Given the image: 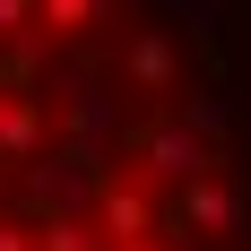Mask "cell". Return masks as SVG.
<instances>
[{"instance_id": "cell-13", "label": "cell", "mask_w": 251, "mask_h": 251, "mask_svg": "<svg viewBox=\"0 0 251 251\" xmlns=\"http://www.w3.org/2000/svg\"><path fill=\"white\" fill-rule=\"evenodd\" d=\"M0 251H35V226L26 217H0Z\"/></svg>"}, {"instance_id": "cell-14", "label": "cell", "mask_w": 251, "mask_h": 251, "mask_svg": "<svg viewBox=\"0 0 251 251\" xmlns=\"http://www.w3.org/2000/svg\"><path fill=\"white\" fill-rule=\"evenodd\" d=\"M113 251H191V243H182V234H174V243H156V234H139V243H113Z\"/></svg>"}, {"instance_id": "cell-10", "label": "cell", "mask_w": 251, "mask_h": 251, "mask_svg": "<svg viewBox=\"0 0 251 251\" xmlns=\"http://www.w3.org/2000/svg\"><path fill=\"white\" fill-rule=\"evenodd\" d=\"M35 251H104L96 217H35Z\"/></svg>"}, {"instance_id": "cell-9", "label": "cell", "mask_w": 251, "mask_h": 251, "mask_svg": "<svg viewBox=\"0 0 251 251\" xmlns=\"http://www.w3.org/2000/svg\"><path fill=\"white\" fill-rule=\"evenodd\" d=\"M96 18H104V0H35V26H44L52 44H78Z\"/></svg>"}, {"instance_id": "cell-8", "label": "cell", "mask_w": 251, "mask_h": 251, "mask_svg": "<svg viewBox=\"0 0 251 251\" xmlns=\"http://www.w3.org/2000/svg\"><path fill=\"white\" fill-rule=\"evenodd\" d=\"M44 70H52V35H44V26L0 35V87H9V96H35V87H44Z\"/></svg>"}, {"instance_id": "cell-11", "label": "cell", "mask_w": 251, "mask_h": 251, "mask_svg": "<svg viewBox=\"0 0 251 251\" xmlns=\"http://www.w3.org/2000/svg\"><path fill=\"white\" fill-rule=\"evenodd\" d=\"M174 122L191 130V139H208V148H217V139H226V130H234V113H226V104H217V96H200V87H191V96L174 104Z\"/></svg>"}, {"instance_id": "cell-1", "label": "cell", "mask_w": 251, "mask_h": 251, "mask_svg": "<svg viewBox=\"0 0 251 251\" xmlns=\"http://www.w3.org/2000/svg\"><path fill=\"white\" fill-rule=\"evenodd\" d=\"M18 182H26V217H87L96 191L113 182V156L96 139H61V156L18 165Z\"/></svg>"}, {"instance_id": "cell-12", "label": "cell", "mask_w": 251, "mask_h": 251, "mask_svg": "<svg viewBox=\"0 0 251 251\" xmlns=\"http://www.w3.org/2000/svg\"><path fill=\"white\" fill-rule=\"evenodd\" d=\"M35 26V0H0V35H26Z\"/></svg>"}, {"instance_id": "cell-3", "label": "cell", "mask_w": 251, "mask_h": 251, "mask_svg": "<svg viewBox=\"0 0 251 251\" xmlns=\"http://www.w3.org/2000/svg\"><path fill=\"white\" fill-rule=\"evenodd\" d=\"M130 148H139V174H148V191H165V182H200L217 174V156H208V139H191V130L174 122V113H148V122L130 130Z\"/></svg>"}, {"instance_id": "cell-7", "label": "cell", "mask_w": 251, "mask_h": 251, "mask_svg": "<svg viewBox=\"0 0 251 251\" xmlns=\"http://www.w3.org/2000/svg\"><path fill=\"white\" fill-rule=\"evenodd\" d=\"M44 148H52V113L35 96H0V156L9 165H35Z\"/></svg>"}, {"instance_id": "cell-4", "label": "cell", "mask_w": 251, "mask_h": 251, "mask_svg": "<svg viewBox=\"0 0 251 251\" xmlns=\"http://www.w3.org/2000/svg\"><path fill=\"white\" fill-rule=\"evenodd\" d=\"M61 130H70V139H113V130H122V104L104 96V78L87 70V61H70V96H61Z\"/></svg>"}, {"instance_id": "cell-15", "label": "cell", "mask_w": 251, "mask_h": 251, "mask_svg": "<svg viewBox=\"0 0 251 251\" xmlns=\"http://www.w3.org/2000/svg\"><path fill=\"white\" fill-rule=\"evenodd\" d=\"M217 251H243V243H217Z\"/></svg>"}, {"instance_id": "cell-5", "label": "cell", "mask_w": 251, "mask_h": 251, "mask_svg": "<svg viewBox=\"0 0 251 251\" xmlns=\"http://www.w3.org/2000/svg\"><path fill=\"white\" fill-rule=\"evenodd\" d=\"M87 217H96L104 243H139V234H156V191L148 182H104Z\"/></svg>"}, {"instance_id": "cell-16", "label": "cell", "mask_w": 251, "mask_h": 251, "mask_svg": "<svg viewBox=\"0 0 251 251\" xmlns=\"http://www.w3.org/2000/svg\"><path fill=\"white\" fill-rule=\"evenodd\" d=\"M0 96H9V87H0Z\"/></svg>"}, {"instance_id": "cell-2", "label": "cell", "mask_w": 251, "mask_h": 251, "mask_svg": "<svg viewBox=\"0 0 251 251\" xmlns=\"http://www.w3.org/2000/svg\"><path fill=\"white\" fill-rule=\"evenodd\" d=\"M251 226V200L234 174H200L174 191V217H165V234H182V243H234V234Z\"/></svg>"}, {"instance_id": "cell-6", "label": "cell", "mask_w": 251, "mask_h": 251, "mask_svg": "<svg viewBox=\"0 0 251 251\" xmlns=\"http://www.w3.org/2000/svg\"><path fill=\"white\" fill-rule=\"evenodd\" d=\"M130 87L139 96H182V44L165 26H139L130 35Z\"/></svg>"}]
</instances>
